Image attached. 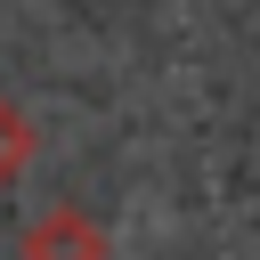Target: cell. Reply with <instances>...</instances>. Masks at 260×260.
Listing matches in <instances>:
<instances>
[{"label":"cell","instance_id":"cell-2","mask_svg":"<svg viewBox=\"0 0 260 260\" xmlns=\"http://www.w3.org/2000/svg\"><path fill=\"white\" fill-rule=\"evenodd\" d=\"M32 146H41V130H32V114L0 98V187H8V179H16L24 162H32Z\"/></svg>","mask_w":260,"mask_h":260},{"label":"cell","instance_id":"cell-1","mask_svg":"<svg viewBox=\"0 0 260 260\" xmlns=\"http://www.w3.org/2000/svg\"><path fill=\"white\" fill-rule=\"evenodd\" d=\"M16 260H106V236H98L89 211L57 203V211H41V219L16 236Z\"/></svg>","mask_w":260,"mask_h":260}]
</instances>
